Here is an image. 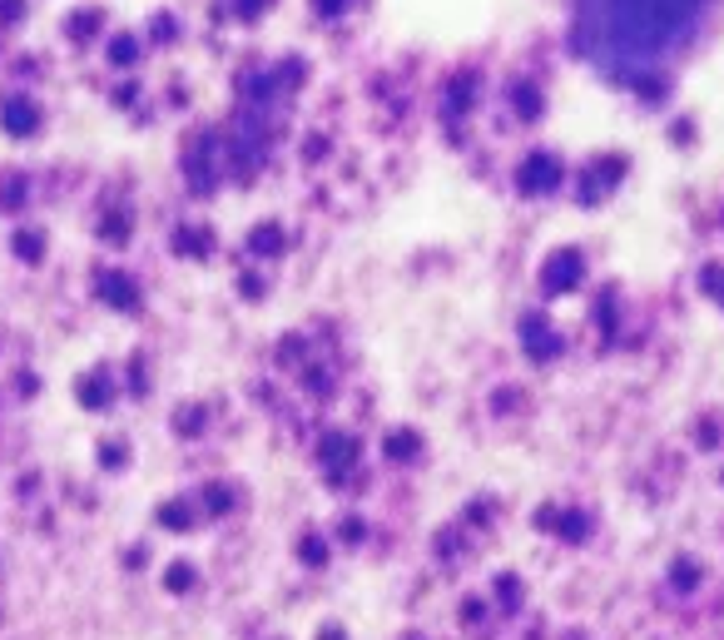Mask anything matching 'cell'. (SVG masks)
I'll return each mask as SVG.
<instances>
[{
	"label": "cell",
	"instance_id": "3957f363",
	"mask_svg": "<svg viewBox=\"0 0 724 640\" xmlns=\"http://www.w3.org/2000/svg\"><path fill=\"white\" fill-rule=\"evenodd\" d=\"M10 125H15V129H30V125H35V120L25 115V104H10Z\"/></svg>",
	"mask_w": 724,
	"mask_h": 640
},
{
	"label": "cell",
	"instance_id": "7a4b0ae2",
	"mask_svg": "<svg viewBox=\"0 0 724 640\" xmlns=\"http://www.w3.org/2000/svg\"><path fill=\"white\" fill-rule=\"evenodd\" d=\"M521 179H526V184H536V194H541L546 184H555V179H561V169H555V159H546V154H536V159H526V169H521Z\"/></svg>",
	"mask_w": 724,
	"mask_h": 640
},
{
	"label": "cell",
	"instance_id": "6da1fadb",
	"mask_svg": "<svg viewBox=\"0 0 724 640\" xmlns=\"http://www.w3.org/2000/svg\"><path fill=\"white\" fill-rule=\"evenodd\" d=\"M700 0H605L610 10V35H620L625 45L645 50V45H665Z\"/></svg>",
	"mask_w": 724,
	"mask_h": 640
}]
</instances>
